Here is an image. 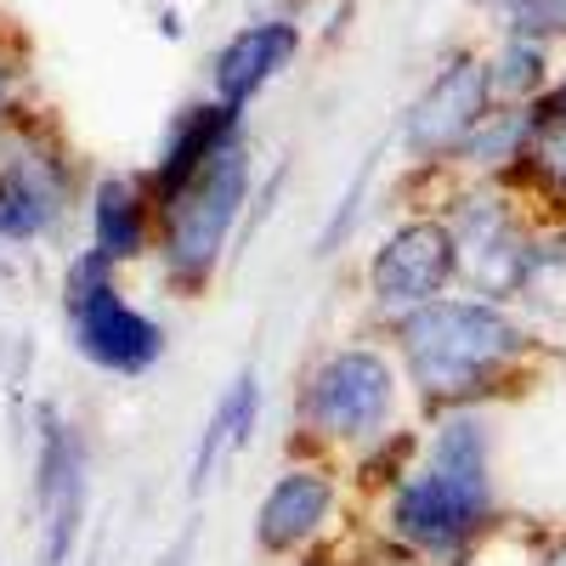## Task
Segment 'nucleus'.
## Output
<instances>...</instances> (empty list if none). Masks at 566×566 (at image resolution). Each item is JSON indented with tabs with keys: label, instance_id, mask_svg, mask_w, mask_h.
<instances>
[{
	"label": "nucleus",
	"instance_id": "nucleus-15",
	"mask_svg": "<svg viewBox=\"0 0 566 566\" xmlns=\"http://www.w3.org/2000/svg\"><path fill=\"white\" fill-rule=\"evenodd\" d=\"M255 419H261V374L255 368H239V380H232L216 402V413L205 419V431H199V448H193V493L216 488L221 482V470L239 459L255 437Z\"/></svg>",
	"mask_w": 566,
	"mask_h": 566
},
{
	"label": "nucleus",
	"instance_id": "nucleus-4",
	"mask_svg": "<svg viewBox=\"0 0 566 566\" xmlns=\"http://www.w3.org/2000/svg\"><path fill=\"white\" fill-rule=\"evenodd\" d=\"M442 221L459 250V283H470V295L482 301L515 306L538 250V232H544V221L527 216L522 193L510 181H470L448 199Z\"/></svg>",
	"mask_w": 566,
	"mask_h": 566
},
{
	"label": "nucleus",
	"instance_id": "nucleus-18",
	"mask_svg": "<svg viewBox=\"0 0 566 566\" xmlns=\"http://www.w3.org/2000/svg\"><path fill=\"white\" fill-rule=\"evenodd\" d=\"M493 12L504 34H527V40H566V0H493Z\"/></svg>",
	"mask_w": 566,
	"mask_h": 566
},
{
	"label": "nucleus",
	"instance_id": "nucleus-7",
	"mask_svg": "<svg viewBox=\"0 0 566 566\" xmlns=\"http://www.w3.org/2000/svg\"><path fill=\"white\" fill-rule=\"evenodd\" d=\"M91 510V453L80 424L57 408H40L34 448V515H40V566H69Z\"/></svg>",
	"mask_w": 566,
	"mask_h": 566
},
{
	"label": "nucleus",
	"instance_id": "nucleus-6",
	"mask_svg": "<svg viewBox=\"0 0 566 566\" xmlns=\"http://www.w3.org/2000/svg\"><path fill=\"white\" fill-rule=\"evenodd\" d=\"M397 363L374 346L323 352L301 380V431L323 448H374L391 437Z\"/></svg>",
	"mask_w": 566,
	"mask_h": 566
},
{
	"label": "nucleus",
	"instance_id": "nucleus-11",
	"mask_svg": "<svg viewBox=\"0 0 566 566\" xmlns=\"http://www.w3.org/2000/svg\"><path fill=\"white\" fill-rule=\"evenodd\" d=\"M335 504H340V482L323 464H290L255 510L261 555H306L323 538V527L335 522Z\"/></svg>",
	"mask_w": 566,
	"mask_h": 566
},
{
	"label": "nucleus",
	"instance_id": "nucleus-20",
	"mask_svg": "<svg viewBox=\"0 0 566 566\" xmlns=\"http://www.w3.org/2000/svg\"><path fill=\"white\" fill-rule=\"evenodd\" d=\"M544 566H566V527L549 538V549H544Z\"/></svg>",
	"mask_w": 566,
	"mask_h": 566
},
{
	"label": "nucleus",
	"instance_id": "nucleus-3",
	"mask_svg": "<svg viewBox=\"0 0 566 566\" xmlns=\"http://www.w3.org/2000/svg\"><path fill=\"white\" fill-rule=\"evenodd\" d=\"M250 181H255V170H250V148L239 136L159 210V266L170 277V290L199 295L216 277L232 227H239V216L250 205Z\"/></svg>",
	"mask_w": 566,
	"mask_h": 566
},
{
	"label": "nucleus",
	"instance_id": "nucleus-16",
	"mask_svg": "<svg viewBox=\"0 0 566 566\" xmlns=\"http://www.w3.org/2000/svg\"><path fill=\"white\" fill-rule=\"evenodd\" d=\"M488 74H493L499 108H533L544 91L555 85L549 45L544 40H527V34H504V45L488 57Z\"/></svg>",
	"mask_w": 566,
	"mask_h": 566
},
{
	"label": "nucleus",
	"instance_id": "nucleus-1",
	"mask_svg": "<svg viewBox=\"0 0 566 566\" xmlns=\"http://www.w3.org/2000/svg\"><path fill=\"white\" fill-rule=\"evenodd\" d=\"M391 340L413 391L437 413H448L488 408L499 391L522 380V368L538 352V328L504 301L442 295L419 312L391 317Z\"/></svg>",
	"mask_w": 566,
	"mask_h": 566
},
{
	"label": "nucleus",
	"instance_id": "nucleus-13",
	"mask_svg": "<svg viewBox=\"0 0 566 566\" xmlns=\"http://www.w3.org/2000/svg\"><path fill=\"white\" fill-rule=\"evenodd\" d=\"M244 136V125H239V108H227V103H193L176 125H170V136H165V148H159V165L142 176L148 181V193H154V205L165 210L187 181H193L221 148H232V142Z\"/></svg>",
	"mask_w": 566,
	"mask_h": 566
},
{
	"label": "nucleus",
	"instance_id": "nucleus-22",
	"mask_svg": "<svg viewBox=\"0 0 566 566\" xmlns=\"http://www.w3.org/2000/svg\"><path fill=\"white\" fill-rule=\"evenodd\" d=\"M306 566H323V560H306Z\"/></svg>",
	"mask_w": 566,
	"mask_h": 566
},
{
	"label": "nucleus",
	"instance_id": "nucleus-5",
	"mask_svg": "<svg viewBox=\"0 0 566 566\" xmlns=\"http://www.w3.org/2000/svg\"><path fill=\"white\" fill-rule=\"evenodd\" d=\"M63 317L74 352L103 374H148L165 357V323H154L125 290L119 266L97 250H80L63 272Z\"/></svg>",
	"mask_w": 566,
	"mask_h": 566
},
{
	"label": "nucleus",
	"instance_id": "nucleus-23",
	"mask_svg": "<svg viewBox=\"0 0 566 566\" xmlns=\"http://www.w3.org/2000/svg\"><path fill=\"white\" fill-rule=\"evenodd\" d=\"M464 566H470V560H464Z\"/></svg>",
	"mask_w": 566,
	"mask_h": 566
},
{
	"label": "nucleus",
	"instance_id": "nucleus-8",
	"mask_svg": "<svg viewBox=\"0 0 566 566\" xmlns=\"http://www.w3.org/2000/svg\"><path fill=\"white\" fill-rule=\"evenodd\" d=\"M74 193V170L45 136L23 130L12 114L0 125V239L7 244H34L45 239Z\"/></svg>",
	"mask_w": 566,
	"mask_h": 566
},
{
	"label": "nucleus",
	"instance_id": "nucleus-21",
	"mask_svg": "<svg viewBox=\"0 0 566 566\" xmlns=\"http://www.w3.org/2000/svg\"><path fill=\"white\" fill-rule=\"evenodd\" d=\"M187 549H193V544H187V538H181V544H176V549H170V555H165L159 566H187Z\"/></svg>",
	"mask_w": 566,
	"mask_h": 566
},
{
	"label": "nucleus",
	"instance_id": "nucleus-9",
	"mask_svg": "<svg viewBox=\"0 0 566 566\" xmlns=\"http://www.w3.org/2000/svg\"><path fill=\"white\" fill-rule=\"evenodd\" d=\"M459 283V250L442 216H408L386 232V244L368 261V301L391 317L442 301Z\"/></svg>",
	"mask_w": 566,
	"mask_h": 566
},
{
	"label": "nucleus",
	"instance_id": "nucleus-17",
	"mask_svg": "<svg viewBox=\"0 0 566 566\" xmlns=\"http://www.w3.org/2000/svg\"><path fill=\"white\" fill-rule=\"evenodd\" d=\"M510 187H527L538 205H549V221H566V125H549L538 136L533 159L522 165Z\"/></svg>",
	"mask_w": 566,
	"mask_h": 566
},
{
	"label": "nucleus",
	"instance_id": "nucleus-12",
	"mask_svg": "<svg viewBox=\"0 0 566 566\" xmlns=\"http://www.w3.org/2000/svg\"><path fill=\"white\" fill-rule=\"evenodd\" d=\"M295 57H301V23H295V18L244 23V29L216 52V63H210V97L244 114Z\"/></svg>",
	"mask_w": 566,
	"mask_h": 566
},
{
	"label": "nucleus",
	"instance_id": "nucleus-2",
	"mask_svg": "<svg viewBox=\"0 0 566 566\" xmlns=\"http://www.w3.org/2000/svg\"><path fill=\"white\" fill-rule=\"evenodd\" d=\"M493 442L499 437H493L488 408L437 413L419 464L391 488V504H386V527L402 549L459 566L499 527Z\"/></svg>",
	"mask_w": 566,
	"mask_h": 566
},
{
	"label": "nucleus",
	"instance_id": "nucleus-19",
	"mask_svg": "<svg viewBox=\"0 0 566 566\" xmlns=\"http://www.w3.org/2000/svg\"><path fill=\"white\" fill-rule=\"evenodd\" d=\"M533 114H538V125H544V130H549V125H566V69L555 74V85L533 103Z\"/></svg>",
	"mask_w": 566,
	"mask_h": 566
},
{
	"label": "nucleus",
	"instance_id": "nucleus-14",
	"mask_svg": "<svg viewBox=\"0 0 566 566\" xmlns=\"http://www.w3.org/2000/svg\"><path fill=\"white\" fill-rule=\"evenodd\" d=\"M154 239H159V205L148 193V181L103 176L97 193H91V250L125 266V261L148 255Z\"/></svg>",
	"mask_w": 566,
	"mask_h": 566
},
{
	"label": "nucleus",
	"instance_id": "nucleus-10",
	"mask_svg": "<svg viewBox=\"0 0 566 566\" xmlns=\"http://www.w3.org/2000/svg\"><path fill=\"white\" fill-rule=\"evenodd\" d=\"M493 108H499V97H493L488 57H453L431 85H424V97L408 114V130H402L408 154L424 159V165H453L459 148L488 125Z\"/></svg>",
	"mask_w": 566,
	"mask_h": 566
}]
</instances>
